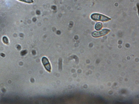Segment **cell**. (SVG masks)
Returning a JSON list of instances; mask_svg holds the SVG:
<instances>
[{
	"mask_svg": "<svg viewBox=\"0 0 139 104\" xmlns=\"http://www.w3.org/2000/svg\"><path fill=\"white\" fill-rule=\"evenodd\" d=\"M18 0L29 4L32 3L34 2L33 0Z\"/></svg>",
	"mask_w": 139,
	"mask_h": 104,
	"instance_id": "obj_5",
	"label": "cell"
},
{
	"mask_svg": "<svg viewBox=\"0 0 139 104\" xmlns=\"http://www.w3.org/2000/svg\"><path fill=\"white\" fill-rule=\"evenodd\" d=\"M22 55H25L26 54V51H25L24 52H22Z\"/></svg>",
	"mask_w": 139,
	"mask_h": 104,
	"instance_id": "obj_7",
	"label": "cell"
},
{
	"mask_svg": "<svg viewBox=\"0 0 139 104\" xmlns=\"http://www.w3.org/2000/svg\"><path fill=\"white\" fill-rule=\"evenodd\" d=\"M92 19L94 20L103 22H107L111 20L108 17L102 14L94 13L91 16Z\"/></svg>",
	"mask_w": 139,
	"mask_h": 104,
	"instance_id": "obj_1",
	"label": "cell"
},
{
	"mask_svg": "<svg viewBox=\"0 0 139 104\" xmlns=\"http://www.w3.org/2000/svg\"><path fill=\"white\" fill-rule=\"evenodd\" d=\"M2 40L3 42L6 44H7L8 43V38L4 36L2 38Z\"/></svg>",
	"mask_w": 139,
	"mask_h": 104,
	"instance_id": "obj_6",
	"label": "cell"
},
{
	"mask_svg": "<svg viewBox=\"0 0 139 104\" xmlns=\"http://www.w3.org/2000/svg\"><path fill=\"white\" fill-rule=\"evenodd\" d=\"M109 30L106 29H103L99 32L95 31L93 33L92 35L94 37H97L103 36L108 34L110 32Z\"/></svg>",
	"mask_w": 139,
	"mask_h": 104,
	"instance_id": "obj_2",
	"label": "cell"
},
{
	"mask_svg": "<svg viewBox=\"0 0 139 104\" xmlns=\"http://www.w3.org/2000/svg\"><path fill=\"white\" fill-rule=\"evenodd\" d=\"M42 61L46 69L49 72H51V67L48 59L46 57H43L42 59Z\"/></svg>",
	"mask_w": 139,
	"mask_h": 104,
	"instance_id": "obj_3",
	"label": "cell"
},
{
	"mask_svg": "<svg viewBox=\"0 0 139 104\" xmlns=\"http://www.w3.org/2000/svg\"><path fill=\"white\" fill-rule=\"evenodd\" d=\"M102 27V23H98L96 24L95 26V29L97 31H99L101 29Z\"/></svg>",
	"mask_w": 139,
	"mask_h": 104,
	"instance_id": "obj_4",
	"label": "cell"
},
{
	"mask_svg": "<svg viewBox=\"0 0 139 104\" xmlns=\"http://www.w3.org/2000/svg\"><path fill=\"white\" fill-rule=\"evenodd\" d=\"M37 14H40V12L39 11H37Z\"/></svg>",
	"mask_w": 139,
	"mask_h": 104,
	"instance_id": "obj_8",
	"label": "cell"
}]
</instances>
